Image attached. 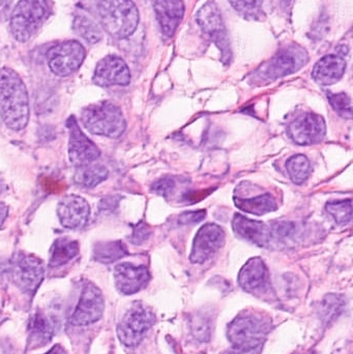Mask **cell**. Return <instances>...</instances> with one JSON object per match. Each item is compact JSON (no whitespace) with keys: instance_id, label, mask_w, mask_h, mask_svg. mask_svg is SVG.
<instances>
[{"instance_id":"1","label":"cell","mask_w":353,"mask_h":354,"mask_svg":"<svg viewBox=\"0 0 353 354\" xmlns=\"http://www.w3.org/2000/svg\"><path fill=\"white\" fill-rule=\"evenodd\" d=\"M0 115L14 131L23 130L28 124V93L22 79L12 68L0 70Z\"/></svg>"},{"instance_id":"2","label":"cell","mask_w":353,"mask_h":354,"mask_svg":"<svg viewBox=\"0 0 353 354\" xmlns=\"http://www.w3.org/2000/svg\"><path fill=\"white\" fill-rule=\"evenodd\" d=\"M99 16L104 30L114 39L130 37L138 26V8L132 0H102Z\"/></svg>"},{"instance_id":"3","label":"cell","mask_w":353,"mask_h":354,"mask_svg":"<svg viewBox=\"0 0 353 354\" xmlns=\"http://www.w3.org/2000/svg\"><path fill=\"white\" fill-rule=\"evenodd\" d=\"M81 120L89 133L108 138H118L126 131V120L120 107L111 102H101L87 106L81 113Z\"/></svg>"},{"instance_id":"4","label":"cell","mask_w":353,"mask_h":354,"mask_svg":"<svg viewBox=\"0 0 353 354\" xmlns=\"http://www.w3.org/2000/svg\"><path fill=\"white\" fill-rule=\"evenodd\" d=\"M50 15L47 0H20L10 16L12 37L21 43L30 39Z\"/></svg>"},{"instance_id":"5","label":"cell","mask_w":353,"mask_h":354,"mask_svg":"<svg viewBox=\"0 0 353 354\" xmlns=\"http://www.w3.org/2000/svg\"><path fill=\"white\" fill-rule=\"evenodd\" d=\"M271 330V322L257 314L238 316L228 326L227 336L233 348H263V341Z\"/></svg>"},{"instance_id":"6","label":"cell","mask_w":353,"mask_h":354,"mask_svg":"<svg viewBox=\"0 0 353 354\" xmlns=\"http://www.w3.org/2000/svg\"><path fill=\"white\" fill-rule=\"evenodd\" d=\"M155 322V314L149 308L142 304H135L118 324L120 342L126 347L138 346Z\"/></svg>"},{"instance_id":"7","label":"cell","mask_w":353,"mask_h":354,"mask_svg":"<svg viewBox=\"0 0 353 354\" xmlns=\"http://www.w3.org/2000/svg\"><path fill=\"white\" fill-rule=\"evenodd\" d=\"M85 56L82 44L74 39L61 41L47 52L48 66L57 76L66 77L80 68Z\"/></svg>"},{"instance_id":"8","label":"cell","mask_w":353,"mask_h":354,"mask_svg":"<svg viewBox=\"0 0 353 354\" xmlns=\"http://www.w3.org/2000/svg\"><path fill=\"white\" fill-rule=\"evenodd\" d=\"M44 274V263L35 256L20 253L12 262V280L16 286L29 297L37 292L43 282Z\"/></svg>"},{"instance_id":"9","label":"cell","mask_w":353,"mask_h":354,"mask_svg":"<svg viewBox=\"0 0 353 354\" xmlns=\"http://www.w3.org/2000/svg\"><path fill=\"white\" fill-rule=\"evenodd\" d=\"M308 62L306 50L300 46L292 45L280 50L269 64L263 68V79L276 80L278 78L294 74Z\"/></svg>"},{"instance_id":"10","label":"cell","mask_w":353,"mask_h":354,"mask_svg":"<svg viewBox=\"0 0 353 354\" xmlns=\"http://www.w3.org/2000/svg\"><path fill=\"white\" fill-rule=\"evenodd\" d=\"M105 310L103 293L93 283H85L76 309L70 317V324L76 326H86L101 319Z\"/></svg>"},{"instance_id":"11","label":"cell","mask_w":353,"mask_h":354,"mask_svg":"<svg viewBox=\"0 0 353 354\" xmlns=\"http://www.w3.org/2000/svg\"><path fill=\"white\" fill-rule=\"evenodd\" d=\"M66 127L70 133L68 159L70 163L76 167H80V166L88 165L99 159L101 156L99 147L88 137L85 136L78 122L73 116L68 118Z\"/></svg>"},{"instance_id":"12","label":"cell","mask_w":353,"mask_h":354,"mask_svg":"<svg viewBox=\"0 0 353 354\" xmlns=\"http://www.w3.org/2000/svg\"><path fill=\"white\" fill-rule=\"evenodd\" d=\"M197 21L202 30L209 35L216 45L221 50L223 59H229L230 48L227 32L222 19L221 12L215 2L205 3L197 14Z\"/></svg>"},{"instance_id":"13","label":"cell","mask_w":353,"mask_h":354,"mask_svg":"<svg viewBox=\"0 0 353 354\" xmlns=\"http://www.w3.org/2000/svg\"><path fill=\"white\" fill-rule=\"evenodd\" d=\"M225 232L216 224H205L197 232L193 243L190 260L192 263L201 264L213 257L224 245Z\"/></svg>"},{"instance_id":"14","label":"cell","mask_w":353,"mask_h":354,"mask_svg":"<svg viewBox=\"0 0 353 354\" xmlns=\"http://www.w3.org/2000/svg\"><path fill=\"white\" fill-rule=\"evenodd\" d=\"M327 126L321 115L304 113L288 126L290 138L298 145H312L325 138Z\"/></svg>"},{"instance_id":"15","label":"cell","mask_w":353,"mask_h":354,"mask_svg":"<svg viewBox=\"0 0 353 354\" xmlns=\"http://www.w3.org/2000/svg\"><path fill=\"white\" fill-rule=\"evenodd\" d=\"M130 81L131 73L126 62L115 55L106 56L99 62L93 75V82L102 87L126 86Z\"/></svg>"},{"instance_id":"16","label":"cell","mask_w":353,"mask_h":354,"mask_svg":"<svg viewBox=\"0 0 353 354\" xmlns=\"http://www.w3.org/2000/svg\"><path fill=\"white\" fill-rule=\"evenodd\" d=\"M57 214L60 224L64 228L77 230L86 225L90 207L84 198L72 194L60 200L57 205Z\"/></svg>"},{"instance_id":"17","label":"cell","mask_w":353,"mask_h":354,"mask_svg":"<svg viewBox=\"0 0 353 354\" xmlns=\"http://www.w3.org/2000/svg\"><path fill=\"white\" fill-rule=\"evenodd\" d=\"M151 276L145 266L132 263H120L114 268L116 289L122 295H131L139 292L149 283Z\"/></svg>"},{"instance_id":"18","label":"cell","mask_w":353,"mask_h":354,"mask_svg":"<svg viewBox=\"0 0 353 354\" xmlns=\"http://www.w3.org/2000/svg\"><path fill=\"white\" fill-rule=\"evenodd\" d=\"M232 228L238 237L259 247H265L273 237L271 226H267L259 221L251 220L242 214L234 216Z\"/></svg>"},{"instance_id":"19","label":"cell","mask_w":353,"mask_h":354,"mask_svg":"<svg viewBox=\"0 0 353 354\" xmlns=\"http://www.w3.org/2000/svg\"><path fill=\"white\" fill-rule=\"evenodd\" d=\"M155 15L164 35L172 37L184 14L182 0H155Z\"/></svg>"},{"instance_id":"20","label":"cell","mask_w":353,"mask_h":354,"mask_svg":"<svg viewBox=\"0 0 353 354\" xmlns=\"http://www.w3.org/2000/svg\"><path fill=\"white\" fill-rule=\"evenodd\" d=\"M238 283L249 292L263 290L269 284V270L260 258L249 260L238 274Z\"/></svg>"},{"instance_id":"21","label":"cell","mask_w":353,"mask_h":354,"mask_svg":"<svg viewBox=\"0 0 353 354\" xmlns=\"http://www.w3.org/2000/svg\"><path fill=\"white\" fill-rule=\"evenodd\" d=\"M346 71V62L338 55H327L321 58L313 68L312 77L318 84H335L343 77Z\"/></svg>"},{"instance_id":"22","label":"cell","mask_w":353,"mask_h":354,"mask_svg":"<svg viewBox=\"0 0 353 354\" xmlns=\"http://www.w3.org/2000/svg\"><path fill=\"white\" fill-rule=\"evenodd\" d=\"M55 332L54 322L41 312H37L28 326L27 348L35 349L45 346L52 340Z\"/></svg>"},{"instance_id":"23","label":"cell","mask_w":353,"mask_h":354,"mask_svg":"<svg viewBox=\"0 0 353 354\" xmlns=\"http://www.w3.org/2000/svg\"><path fill=\"white\" fill-rule=\"evenodd\" d=\"M236 207L249 214L263 216L271 212H275L277 208V201L271 194L255 196L252 198H234Z\"/></svg>"},{"instance_id":"24","label":"cell","mask_w":353,"mask_h":354,"mask_svg":"<svg viewBox=\"0 0 353 354\" xmlns=\"http://www.w3.org/2000/svg\"><path fill=\"white\" fill-rule=\"evenodd\" d=\"M78 253V241H70L66 237H59L52 245L49 266L51 268H59L74 259Z\"/></svg>"},{"instance_id":"25","label":"cell","mask_w":353,"mask_h":354,"mask_svg":"<svg viewBox=\"0 0 353 354\" xmlns=\"http://www.w3.org/2000/svg\"><path fill=\"white\" fill-rule=\"evenodd\" d=\"M107 168L99 164H88V165L77 167L74 180L77 185L83 187H95L103 183L108 177Z\"/></svg>"},{"instance_id":"26","label":"cell","mask_w":353,"mask_h":354,"mask_svg":"<svg viewBox=\"0 0 353 354\" xmlns=\"http://www.w3.org/2000/svg\"><path fill=\"white\" fill-rule=\"evenodd\" d=\"M128 255V250L122 241L97 243L93 248V258L102 263H112Z\"/></svg>"},{"instance_id":"27","label":"cell","mask_w":353,"mask_h":354,"mask_svg":"<svg viewBox=\"0 0 353 354\" xmlns=\"http://www.w3.org/2000/svg\"><path fill=\"white\" fill-rule=\"evenodd\" d=\"M73 27H74V30L76 31L77 35H80L87 43L97 44L101 41V28L89 17L83 16V15L75 17Z\"/></svg>"},{"instance_id":"28","label":"cell","mask_w":353,"mask_h":354,"mask_svg":"<svg viewBox=\"0 0 353 354\" xmlns=\"http://www.w3.org/2000/svg\"><path fill=\"white\" fill-rule=\"evenodd\" d=\"M288 176L296 185H302L311 174V164L304 155H296L290 158L286 163Z\"/></svg>"},{"instance_id":"29","label":"cell","mask_w":353,"mask_h":354,"mask_svg":"<svg viewBox=\"0 0 353 354\" xmlns=\"http://www.w3.org/2000/svg\"><path fill=\"white\" fill-rule=\"evenodd\" d=\"M345 301L337 295H329L323 299L319 310V315L325 324H329L337 319L343 311Z\"/></svg>"},{"instance_id":"30","label":"cell","mask_w":353,"mask_h":354,"mask_svg":"<svg viewBox=\"0 0 353 354\" xmlns=\"http://www.w3.org/2000/svg\"><path fill=\"white\" fill-rule=\"evenodd\" d=\"M327 212L333 216L338 224H347L352 218V200L330 202L327 204Z\"/></svg>"},{"instance_id":"31","label":"cell","mask_w":353,"mask_h":354,"mask_svg":"<svg viewBox=\"0 0 353 354\" xmlns=\"http://www.w3.org/2000/svg\"><path fill=\"white\" fill-rule=\"evenodd\" d=\"M330 104L336 112L342 118L352 120V99L346 93H329L327 95Z\"/></svg>"},{"instance_id":"32","label":"cell","mask_w":353,"mask_h":354,"mask_svg":"<svg viewBox=\"0 0 353 354\" xmlns=\"http://www.w3.org/2000/svg\"><path fill=\"white\" fill-rule=\"evenodd\" d=\"M191 324H192V333L197 340L201 342L209 340L211 336V322L207 316H203L202 314L195 316Z\"/></svg>"},{"instance_id":"33","label":"cell","mask_w":353,"mask_h":354,"mask_svg":"<svg viewBox=\"0 0 353 354\" xmlns=\"http://www.w3.org/2000/svg\"><path fill=\"white\" fill-rule=\"evenodd\" d=\"M230 2L244 16L254 17L259 8V0H230Z\"/></svg>"},{"instance_id":"34","label":"cell","mask_w":353,"mask_h":354,"mask_svg":"<svg viewBox=\"0 0 353 354\" xmlns=\"http://www.w3.org/2000/svg\"><path fill=\"white\" fill-rule=\"evenodd\" d=\"M174 187H175V183H174L173 179L162 178L153 185V191L157 193L158 195L167 197V196L173 193Z\"/></svg>"},{"instance_id":"35","label":"cell","mask_w":353,"mask_h":354,"mask_svg":"<svg viewBox=\"0 0 353 354\" xmlns=\"http://www.w3.org/2000/svg\"><path fill=\"white\" fill-rule=\"evenodd\" d=\"M149 235H151L149 227L144 223H139L134 227L131 241L135 245H141L149 239Z\"/></svg>"},{"instance_id":"36","label":"cell","mask_w":353,"mask_h":354,"mask_svg":"<svg viewBox=\"0 0 353 354\" xmlns=\"http://www.w3.org/2000/svg\"><path fill=\"white\" fill-rule=\"evenodd\" d=\"M207 212L204 210H198V212H188L182 214L178 218V223L182 225L195 224V223L201 222L205 218Z\"/></svg>"},{"instance_id":"37","label":"cell","mask_w":353,"mask_h":354,"mask_svg":"<svg viewBox=\"0 0 353 354\" xmlns=\"http://www.w3.org/2000/svg\"><path fill=\"white\" fill-rule=\"evenodd\" d=\"M261 349L263 348H256V349H238L233 348V351L231 353L228 354H260Z\"/></svg>"},{"instance_id":"38","label":"cell","mask_w":353,"mask_h":354,"mask_svg":"<svg viewBox=\"0 0 353 354\" xmlns=\"http://www.w3.org/2000/svg\"><path fill=\"white\" fill-rule=\"evenodd\" d=\"M8 206L0 202V228H1L2 225H3L4 221H6V216H8Z\"/></svg>"},{"instance_id":"39","label":"cell","mask_w":353,"mask_h":354,"mask_svg":"<svg viewBox=\"0 0 353 354\" xmlns=\"http://www.w3.org/2000/svg\"><path fill=\"white\" fill-rule=\"evenodd\" d=\"M45 354H68V353H66L64 347L60 346V345H55V346L52 347V348Z\"/></svg>"},{"instance_id":"40","label":"cell","mask_w":353,"mask_h":354,"mask_svg":"<svg viewBox=\"0 0 353 354\" xmlns=\"http://www.w3.org/2000/svg\"><path fill=\"white\" fill-rule=\"evenodd\" d=\"M308 354H312V353H308Z\"/></svg>"}]
</instances>
